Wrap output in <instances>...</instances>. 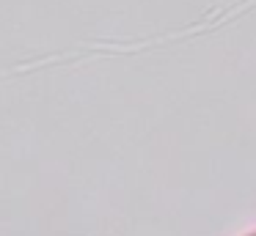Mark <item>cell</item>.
Listing matches in <instances>:
<instances>
[{
	"label": "cell",
	"instance_id": "cell-1",
	"mask_svg": "<svg viewBox=\"0 0 256 236\" xmlns=\"http://www.w3.org/2000/svg\"><path fill=\"white\" fill-rule=\"evenodd\" d=\"M248 236H256V231H254V234H248Z\"/></svg>",
	"mask_w": 256,
	"mask_h": 236
}]
</instances>
